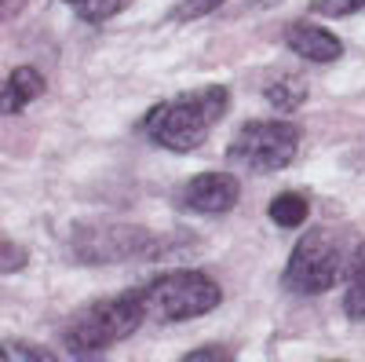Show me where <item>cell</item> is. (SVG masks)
Returning <instances> with one entry per match:
<instances>
[{"mask_svg": "<svg viewBox=\"0 0 365 362\" xmlns=\"http://www.w3.org/2000/svg\"><path fill=\"white\" fill-rule=\"evenodd\" d=\"M230 110V92L223 84H208L197 92H182L165 103H158L143 117V132L150 143H158L172 154H190V150L205 146L208 136Z\"/></svg>", "mask_w": 365, "mask_h": 362, "instance_id": "6da1fadb", "label": "cell"}, {"mask_svg": "<svg viewBox=\"0 0 365 362\" xmlns=\"http://www.w3.org/2000/svg\"><path fill=\"white\" fill-rule=\"evenodd\" d=\"M146 318L150 315H146L143 289H125L117 296L91 300V304L77 308L70 315V322L63 326V348L77 358L103 355L106 348L128 341Z\"/></svg>", "mask_w": 365, "mask_h": 362, "instance_id": "7a4b0ae2", "label": "cell"}, {"mask_svg": "<svg viewBox=\"0 0 365 362\" xmlns=\"http://www.w3.org/2000/svg\"><path fill=\"white\" fill-rule=\"evenodd\" d=\"M143 300H146V315L161 318V322H187L197 315H208L220 308L223 289L216 278H208L205 271L194 267H175L165 271L154 282L143 286Z\"/></svg>", "mask_w": 365, "mask_h": 362, "instance_id": "3957f363", "label": "cell"}, {"mask_svg": "<svg viewBox=\"0 0 365 362\" xmlns=\"http://www.w3.org/2000/svg\"><path fill=\"white\" fill-rule=\"evenodd\" d=\"M299 125L292 121H249L241 125L237 136L230 139V161L245 172H256V176H267V172H282L296 161L299 154Z\"/></svg>", "mask_w": 365, "mask_h": 362, "instance_id": "277c9868", "label": "cell"}, {"mask_svg": "<svg viewBox=\"0 0 365 362\" xmlns=\"http://www.w3.org/2000/svg\"><path fill=\"white\" fill-rule=\"evenodd\" d=\"M73 256L81 263H125V260H154L165 253V238L132 223H81L73 227Z\"/></svg>", "mask_w": 365, "mask_h": 362, "instance_id": "5b68a950", "label": "cell"}, {"mask_svg": "<svg viewBox=\"0 0 365 362\" xmlns=\"http://www.w3.org/2000/svg\"><path fill=\"white\" fill-rule=\"evenodd\" d=\"M344 271H347V256L340 238L329 231H307L289 253L285 289L299 296H322L340 282Z\"/></svg>", "mask_w": 365, "mask_h": 362, "instance_id": "8992f818", "label": "cell"}, {"mask_svg": "<svg viewBox=\"0 0 365 362\" xmlns=\"http://www.w3.org/2000/svg\"><path fill=\"white\" fill-rule=\"evenodd\" d=\"M237 198H241V183L230 172H201L175 191V205L187 208V213H197V216L230 213Z\"/></svg>", "mask_w": 365, "mask_h": 362, "instance_id": "52a82bcc", "label": "cell"}, {"mask_svg": "<svg viewBox=\"0 0 365 362\" xmlns=\"http://www.w3.org/2000/svg\"><path fill=\"white\" fill-rule=\"evenodd\" d=\"M285 44L292 55L307 59V63H336L344 55V41L332 29L314 26V22H292L285 29Z\"/></svg>", "mask_w": 365, "mask_h": 362, "instance_id": "ba28073f", "label": "cell"}, {"mask_svg": "<svg viewBox=\"0 0 365 362\" xmlns=\"http://www.w3.org/2000/svg\"><path fill=\"white\" fill-rule=\"evenodd\" d=\"M41 96H44V77L34 66H15L0 81V114H22Z\"/></svg>", "mask_w": 365, "mask_h": 362, "instance_id": "9c48e42d", "label": "cell"}, {"mask_svg": "<svg viewBox=\"0 0 365 362\" xmlns=\"http://www.w3.org/2000/svg\"><path fill=\"white\" fill-rule=\"evenodd\" d=\"M263 99L278 114H296L303 103H307V84H303V77H296V74H278L263 88Z\"/></svg>", "mask_w": 365, "mask_h": 362, "instance_id": "30bf717a", "label": "cell"}, {"mask_svg": "<svg viewBox=\"0 0 365 362\" xmlns=\"http://www.w3.org/2000/svg\"><path fill=\"white\" fill-rule=\"evenodd\" d=\"M307 213H311V201L303 194H296V191H285V194H278L267 205V216L278 227H285V231L303 227V223H307Z\"/></svg>", "mask_w": 365, "mask_h": 362, "instance_id": "8fae6325", "label": "cell"}, {"mask_svg": "<svg viewBox=\"0 0 365 362\" xmlns=\"http://www.w3.org/2000/svg\"><path fill=\"white\" fill-rule=\"evenodd\" d=\"M344 311L351 318H365V246L354 253V260L347 263V293H344Z\"/></svg>", "mask_w": 365, "mask_h": 362, "instance_id": "7c38bea8", "label": "cell"}, {"mask_svg": "<svg viewBox=\"0 0 365 362\" xmlns=\"http://www.w3.org/2000/svg\"><path fill=\"white\" fill-rule=\"evenodd\" d=\"M55 355L41 344H29V341H4L0 344V362H51Z\"/></svg>", "mask_w": 365, "mask_h": 362, "instance_id": "4fadbf2b", "label": "cell"}, {"mask_svg": "<svg viewBox=\"0 0 365 362\" xmlns=\"http://www.w3.org/2000/svg\"><path fill=\"white\" fill-rule=\"evenodd\" d=\"M66 4H70L84 22H106L110 15H117L120 0H66Z\"/></svg>", "mask_w": 365, "mask_h": 362, "instance_id": "5bb4252c", "label": "cell"}, {"mask_svg": "<svg viewBox=\"0 0 365 362\" xmlns=\"http://www.w3.org/2000/svg\"><path fill=\"white\" fill-rule=\"evenodd\" d=\"M314 11L325 19H344V15L365 11V0H314Z\"/></svg>", "mask_w": 365, "mask_h": 362, "instance_id": "9a60e30c", "label": "cell"}, {"mask_svg": "<svg viewBox=\"0 0 365 362\" xmlns=\"http://www.w3.org/2000/svg\"><path fill=\"white\" fill-rule=\"evenodd\" d=\"M220 4H227V0H179L175 19H179V22H187V19H205V15L216 11Z\"/></svg>", "mask_w": 365, "mask_h": 362, "instance_id": "2e32d148", "label": "cell"}, {"mask_svg": "<svg viewBox=\"0 0 365 362\" xmlns=\"http://www.w3.org/2000/svg\"><path fill=\"white\" fill-rule=\"evenodd\" d=\"M230 362L234 358V351H227V348H220V344H205V348H197V351H187L182 355V362Z\"/></svg>", "mask_w": 365, "mask_h": 362, "instance_id": "e0dca14e", "label": "cell"}, {"mask_svg": "<svg viewBox=\"0 0 365 362\" xmlns=\"http://www.w3.org/2000/svg\"><path fill=\"white\" fill-rule=\"evenodd\" d=\"M26 263V249L11 246V241H0V271H19Z\"/></svg>", "mask_w": 365, "mask_h": 362, "instance_id": "ac0fdd59", "label": "cell"}, {"mask_svg": "<svg viewBox=\"0 0 365 362\" xmlns=\"http://www.w3.org/2000/svg\"><path fill=\"white\" fill-rule=\"evenodd\" d=\"M22 8H26V0H0V22L15 19V15H19Z\"/></svg>", "mask_w": 365, "mask_h": 362, "instance_id": "d6986e66", "label": "cell"}]
</instances>
